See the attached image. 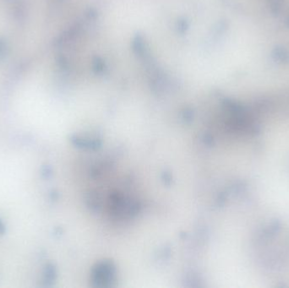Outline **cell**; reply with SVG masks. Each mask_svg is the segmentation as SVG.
I'll list each match as a JSON object with an SVG mask.
<instances>
[{
    "instance_id": "obj_1",
    "label": "cell",
    "mask_w": 289,
    "mask_h": 288,
    "mask_svg": "<svg viewBox=\"0 0 289 288\" xmlns=\"http://www.w3.org/2000/svg\"><path fill=\"white\" fill-rule=\"evenodd\" d=\"M56 275L55 269L53 264H47L46 266L44 267V282L46 285H49L52 281L54 280V276Z\"/></svg>"
},
{
    "instance_id": "obj_2",
    "label": "cell",
    "mask_w": 289,
    "mask_h": 288,
    "mask_svg": "<svg viewBox=\"0 0 289 288\" xmlns=\"http://www.w3.org/2000/svg\"><path fill=\"white\" fill-rule=\"evenodd\" d=\"M6 224L4 223L3 220L0 218V236H3L6 234Z\"/></svg>"
},
{
    "instance_id": "obj_3",
    "label": "cell",
    "mask_w": 289,
    "mask_h": 288,
    "mask_svg": "<svg viewBox=\"0 0 289 288\" xmlns=\"http://www.w3.org/2000/svg\"><path fill=\"white\" fill-rule=\"evenodd\" d=\"M5 49H6L5 44H4L3 42H1V41H0V54H3Z\"/></svg>"
}]
</instances>
